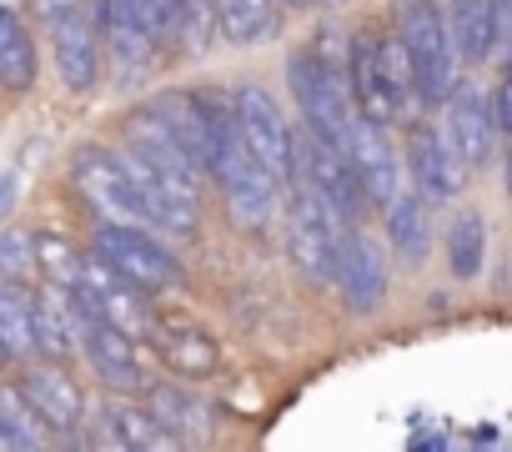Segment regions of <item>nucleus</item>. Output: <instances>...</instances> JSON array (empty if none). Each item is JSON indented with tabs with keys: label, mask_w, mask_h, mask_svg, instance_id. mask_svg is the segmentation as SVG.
Wrapping results in <instances>:
<instances>
[{
	"label": "nucleus",
	"mask_w": 512,
	"mask_h": 452,
	"mask_svg": "<svg viewBox=\"0 0 512 452\" xmlns=\"http://www.w3.org/2000/svg\"><path fill=\"white\" fill-rule=\"evenodd\" d=\"M397 36L407 41L417 91L422 101H447L457 86V46L447 31V16L437 11V0H397Z\"/></svg>",
	"instance_id": "obj_1"
},
{
	"label": "nucleus",
	"mask_w": 512,
	"mask_h": 452,
	"mask_svg": "<svg viewBox=\"0 0 512 452\" xmlns=\"http://www.w3.org/2000/svg\"><path fill=\"white\" fill-rule=\"evenodd\" d=\"M292 156H297V181H307L332 206V216L342 226H362L372 201H367V191H362V181L352 171V156L342 146H332L327 136H317L307 121H302V131H292Z\"/></svg>",
	"instance_id": "obj_2"
},
{
	"label": "nucleus",
	"mask_w": 512,
	"mask_h": 452,
	"mask_svg": "<svg viewBox=\"0 0 512 452\" xmlns=\"http://www.w3.org/2000/svg\"><path fill=\"white\" fill-rule=\"evenodd\" d=\"M91 252L101 262H111L126 282H136L146 297L181 282L176 257L146 232V226H136V221H101L96 232H91Z\"/></svg>",
	"instance_id": "obj_3"
},
{
	"label": "nucleus",
	"mask_w": 512,
	"mask_h": 452,
	"mask_svg": "<svg viewBox=\"0 0 512 452\" xmlns=\"http://www.w3.org/2000/svg\"><path fill=\"white\" fill-rule=\"evenodd\" d=\"M342 232H347V226L332 216V206L307 181H297L292 186V206H287V247H292L297 272L312 277V282H332Z\"/></svg>",
	"instance_id": "obj_4"
},
{
	"label": "nucleus",
	"mask_w": 512,
	"mask_h": 452,
	"mask_svg": "<svg viewBox=\"0 0 512 452\" xmlns=\"http://www.w3.org/2000/svg\"><path fill=\"white\" fill-rule=\"evenodd\" d=\"M46 26H51V46H56V71L66 81V91H91L101 76V31L91 21L86 0H46Z\"/></svg>",
	"instance_id": "obj_5"
},
{
	"label": "nucleus",
	"mask_w": 512,
	"mask_h": 452,
	"mask_svg": "<svg viewBox=\"0 0 512 452\" xmlns=\"http://www.w3.org/2000/svg\"><path fill=\"white\" fill-rule=\"evenodd\" d=\"M71 176H76L81 196H86L106 221H136V226L146 221L141 191H136V176H131L126 156H116V151L86 141V146L71 151Z\"/></svg>",
	"instance_id": "obj_6"
},
{
	"label": "nucleus",
	"mask_w": 512,
	"mask_h": 452,
	"mask_svg": "<svg viewBox=\"0 0 512 452\" xmlns=\"http://www.w3.org/2000/svg\"><path fill=\"white\" fill-rule=\"evenodd\" d=\"M231 101H236V131H241L246 151L272 171V181H277V186H292V181H297L292 131H287V121H282V111H277L272 91H262V86H241Z\"/></svg>",
	"instance_id": "obj_7"
},
{
	"label": "nucleus",
	"mask_w": 512,
	"mask_h": 452,
	"mask_svg": "<svg viewBox=\"0 0 512 452\" xmlns=\"http://www.w3.org/2000/svg\"><path fill=\"white\" fill-rule=\"evenodd\" d=\"M81 352H86L91 372L106 382V392H126V397H136V392L151 387V382L141 377L136 337H131L126 327H116L111 317H91V322L81 327Z\"/></svg>",
	"instance_id": "obj_8"
},
{
	"label": "nucleus",
	"mask_w": 512,
	"mask_h": 452,
	"mask_svg": "<svg viewBox=\"0 0 512 452\" xmlns=\"http://www.w3.org/2000/svg\"><path fill=\"white\" fill-rule=\"evenodd\" d=\"M342 302L352 312H372L387 297V257L372 237H362L357 226H347L342 242H337V272H332Z\"/></svg>",
	"instance_id": "obj_9"
},
{
	"label": "nucleus",
	"mask_w": 512,
	"mask_h": 452,
	"mask_svg": "<svg viewBox=\"0 0 512 452\" xmlns=\"http://www.w3.org/2000/svg\"><path fill=\"white\" fill-rule=\"evenodd\" d=\"M21 392L31 397V407L41 412V422H46L51 432H66V437L81 432V422H86V397H81V382H76L61 362L41 357L36 367H26Z\"/></svg>",
	"instance_id": "obj_10"
},
{
	"label": "nucleus",
	"mask_w": 512,
	"mask_h": 452,
	"mask_svg": "<svg viewBox=\"0 0 512 452\" xmlns=\"http://www.w3.org/2000/svg\"><path fill=\"white\" fill-rule=\"evenodd\" d=\"M347 156H352V171H357V181H362V191H367L372 206H387V201L402 191L397 156H392V141H387L382 121H372V116H352Z\"/></svg>",
	"instance_id": "obj_11"
},
{
	"label": "nucleus",
	"mask_w": 512,
	"mask_h": 452,
	"mask_svg": "<svg viewBox=\"0 0 512 452\" xmlns=\"http://www.w3.org/2000/svg\"><path fill=\"white\" fill-rule=\"evenodd\" d=\"M407 171H412V181L427 201H452L467 186L462 151L452 146V136H437V131H417L407 141Z\"/></svg>",
	"instance_id": "obj_12"
},
{
	"label": "nucleus",
	"mask_w": 512,
	"mask_h": 452,
	"mask_svg": "<svg viewBox=\"0 0 512 452\" xmlns=\"http://www.w3.org/2000/svg\"><path fill=\"white\" fill-rule=\"evenodd\" d=\"M81 327H86V317L76 307V287L46 282L36 292V357L66 362L81 347Z\"/></svg>",
	"instance_id": "obj_13"
},
{
	"label": "nucleus",
	"mask_w": 512,
	"mask_h": 452,
	"mask_svg": "<svg viewBox=\"0 0 512 452\" xmlns=\"http://www.w3.org/2000/svg\"><path fill=\"white\" fill-rule=\"evenodd\" d=\"M447 136H452V146L462 151L467 166H482V161L492 156V141H497V111L487 106L482 91H472V86H452V96H447Z\"/></svg>",
	"instance_id": "obj_14"
},
{
	"label": "nucleus",
	"mask_w": 512,
	"mask_h": 452,
	"mask_svg": "<svg viewBox=\"0 0 512 452\" xmlns=\"http://www.w3.org/2000/svg\"><path fill=\"white\" fill-rule=\"evenodd\" d=\"M352 96H357V116H372V121H397V106H392V86H387V71H382V36L377 31H357L352 36Z\"/></svg>",
	"instance_id": "obj_15"
},
{
	"label": "nucleus",
	"mask_w": 512,
	"mask_h": 452,
	"mask_svg": "<svg viewBox=\"0 0 512 452\" xmlns=\"http://www.w3.org/2000/svg\"><path fill=\"white\" fill-rule=\"evenodd\" d=\"M41 76V56H36V41H31V26L21 21V11L0 6V86L6 91H31Z\"/></svg>",
	"instance_id": "obj_16"
},
{
	"label": "nucleus",
	"mask_w": 512,
	"mask_h": 452,
	"mask_svg": "<svg viewBox=\"0 0 512 452\" xmlns=\"http://www.w3.org/2000/svg\"><path fill=\"white\" fill-rule=\"evenodd\" d=\"M0 347L11 362L36 357V292L31 282H0Z\"/></svg>",
	"instance_id": "obj_17"
},
{
	"label": "nucleus",
	"mask_w": 512,
	"mask_h": 452,
	"mask_svg": "<svg viewBox=\"0 0 512 452\" xmlns=\"http://www.w3.org/2000/svg\"><path fill=\"white\" fill-rule=\"evenodd\" d=\"M146 407H151V417L161 422V432H166L171 442H201L206 427H211V422H206V407H201L186 387H176V382L151 387Z\"/></svg>",
	"instance_id": "obj_18"
},
{
	"label": "nucleus",
	"mask_w": 512,
	"mask_h": 452,
	"mask_svg": "<svg viewBox=\"0 0 512 452\" xmlns=\"http://www.w3.org/2000/svg\"><path fill=\"white\" fill-rule=\"evenodd\" d=\"M101 422H106V442L131 447V452H151V447H166V442H171V437L161 432V422L151 417V407L126 402V392H116V397L101 407Z\"/></svg>",
	"instance_id": "obj_19"
},
{
	"label": "nucleus",
	"mask_w": 512,
	"mask_h": 452,
	"mask_svg": "<svg viewBox=\"0 0 512 452\" xmlns=\"http://www.w3.org/2000/svg\"><path fill=\"white\" fill-rule=\"evenodd\" d=\"M382 211H387V237H392V247H397L407 262H422V257H427V242H432L427 196H422V191H397Z\"/></svg>",
	"instance_id": "obj_20"
},
{
	"label": "nucleus",
	"mask_w": 512,
	"mask_h": 452,
	"mask_svg": "<svg viewBox=\"0 0 512 452\" xmlns=\"http://www.w3.org/2000/svg\"><path fill=\"white\" fill-rule=\"evenodd\" d=\"M447 31L457 46V61H487L492 56V0H452Z\"/></svg>",
	"instance_id": "obj_21"
},
{
	"label": "nucleus",
	"mask_w": 512,
	"mask_h": 452,
	"mask_svg": "<svg viewBox=\"0 0 512 452\" xmlns=\"http://www.w3.org/2000/svg\"><path fill=\"white\" fill-rule=\"evenodd\" d=\"M216 31L231 46H256L277 31L272 0H216Z\"/></svg>",
	"instance_id": "obj_22"
},
{
	"label": "nucleus",
	"mask_w": 512,
	"mask_h": 452,
	"mask_svg": "<svg viewBox=\"0 0 512 452\" xmlns=\"http://www.w3.org/2000/svg\"><path fill=\"white\" fill-rule=\"evenodd\" d=\"M51 427L21 387H0V447H46Z\"/></svg>",
	"instance_id": "obj_23"
},
{
	"label": "nucleus",
	"mask_w": 512,
	"mask_h": 452,
	"mask_svg": "<svg viewBox=\"0 0 512 452\" xmlns=\"http://www.w3.org/2000/svg\"><path fill=\"white\" fill-rule=\"evenodd\" d=\"M161 357H166V367H171L176 377H206V372H216V362H221L216 342H211L206 332H191V327L161 332Z\"/></svg>",
	"instance_id": "obj_24"
},
{
	"label": "nucleus",
	"mask_w": 512,
	"mask_h": 452,
	"mask_svg": "<svg viewBox=\"0 0 512 452\" xmlns=\"http://www.w3.org/2000/svg\"><path fill=\"white\" fill-rule=\"evenodd\" d=\"M482 257H487V221L477 211H462L447 232V267H452V277L472 282L482 272Z\"/></svg>",
	"instance_id": "obj_25"
},
{
	"label": "nucleus",
	"mask_w": 512,
	"mask_h": 452,
	"mask_svg": "<svg viewBox=\"0 0 512 452\" xmlns=\"http://www.w3.org/2000/svg\"><path fill=\"white\" fill-rule=\"evenodd\" d=\"M36 267L46 282L56 287H81V267H86V252L76 242H66L61 232H36Z\"/></svg>",
	"instance_id": "obj_26"
},
{
	"label": "nucleus",
	"mask_w": 512,
	"mask_h": 452,
	"mask_svg": "<svg viewBox=\"0 0 512 452\" xmlns=\"http://www.w3.org/2000/svg\"><path fill=\"white\" fill-rule=\"evenodd\" d=\"M382 71H387L397 116H412L422 106V91H417V71H412V56H407V41L402 36H382Z\"/></svg>",
	"instance_id": "obj_27"
},
{
	"label": "nucleus",
	"mask_w": 512,
	"mask_h": 452,
	"mask_svg": "<svg viewBox=\"0 0 512 452\" xmlns=\"http://www.w3.org/2000/svg\"><path fill=\"white\" fill-rule=\"evenodd\" d=\"M36 267V232L26 226H6L0 232V282H31Z\"/></svg>",
	"instance_id": "obj_28"
},
{
	"label": "nucleus",
	"mask_w": 512,
	"mask_h": 452,
	"mask_svg": "<svg viewBox=\"0 0 512 452\" xmlns=\"http://www.w3.org/2000/svg\"><path fill=\"white\" fill-rule=\"evenodd\" d=\"M146 16H151V31L161 46H176V31H181V16H186V0H146Z\"/></svg>",
	"instance_id": "obj_29"
},
{
	"label": "nucleus",
	"mask_w": 512,
	"mask_h": 452,
	"mask_svg": "<svg viewBox=\"0 0 512 452\" xmlns=\"http://www.w3.org/2000/svg\"><path fill=\"white\" fill-rule=\"evenodd\" d=\"M492 46H512V0H492Z\"/></svg>",
	"instance_id": "obj_30"
},
{
	"label": "nucleus",
	"mask_w": 512,
	"mask_h": 452,
	"mask_svg": "<svg viewBox=\"0 0 512 452\" xmlns=\"http://www.w3.org/2000/svg\"><path fill=\"white\" fill-rule=\"evenodd\" d=\"M497 126H502V131H512V61H507L502 86H497Z\"/></svg>",
	"instance_id": "obj_31"
},
{
	"label": "nucleus",
	"mask_w": 512,
	"mask_h": 452,
	"mask_svg": "<svg viewBox=\"0 0 512 452\" xmlns=\"http://www.w3.org/2000/svg\"><path fill=\"white\" fill-rule=\"evenodd\" d=\"M11 201H16V176H0V216H6Z\"/></svg>",
	"instance_id": "obj_32"
},
{
	"label": "nucleus",
	"mask_w": 512,
	"mask_h": 452,
	"mask_svg": "<svg viewBox=\"0 0 512 452\" xmlns=\"http://www.w3.org/2000/svg\"><path fill=\"white\" fill-rule=\"evenodd\" d=\"M507 201H512V146H507Z\"/></svg>",
	"instance_id": "obj_33"
},
{
	"label": "nucleus",
	"mask_w": 512,
	"mask_h": 452,
	"mask_svg": "<svg viewBox=\"0 0 512 452\" xmlns=\"http://www.w3.org/2000/svg\"><path fill=\"white\" fill-rule=\"evenodd\" d=\"M282 6H292V11H302V6H312V0H282Z\"/></svg>",
	"instance_id": "obj_34"
},
{
	"label": "nucleus",
	"mask_w": 512,
	"mask_h": 452,
	"mask_svg": "<svg viewBox=\"0 0 512 452\" xmlns=\"http://www.w3.org/2000/svg\"><path fill=\"white\" fill-rule=\"evenodd\" d=\"M0 6H11V11H21V0H0Z\"/></svg>",
	"instance_id": "obj_35"
},
{
	"label": "nucleus",
	"mask_w": 512,
	"mask_h": 452,
	"mask_svg": "<svg viewBox=\"0 0 512 452\" xmlns=\"http://www.w3.org/2000/svg\"><path fill=\"white\" fill-rule=\"evenodd\" d=\"M6 362H11V357H6V347H0V367H6Z\"/></svg>",
	"instance_id": "obj_36"
},
{
	"label": "nucleus",
	"mask_w": 512,
	"mask_h": 452,
	"mask_svg": "<svg viewBox=\"0 0 512 452\" xmlns=\"http://www.w3.org/2000/svg\"><path fill=\"white\" fill-rule=\"evenodd\" d=\"M327 6H342V0H327Z\"/></svg>",
	"instance_id": "obj_37"
}]
</instances>
